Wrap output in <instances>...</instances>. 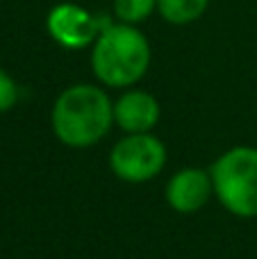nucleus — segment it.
Returning <instances> with one entry per match:
<instances>
[{
  "instance_id": "1",
  "label": "nucleus",
  "mask_w": 257,
  "mask_h": 259,
  "mask_svg": "<svg viewBox=\"0 0 257 259\" xmlns=\"http://www.w3.org/2000/svg\"><path fill=\"white\" fill-rule=\"evenodd\" d=\"M114 125V100L103 87L71 84L55 98L50 127L59 143L68 148H91L100 143Z\"/></svg>"
},
{
  "instance_id": "2",
  "label": "nucleus",
  "mask_w": 257,
  "mask_h": 259,
  "mask_svg": "<svg viewBox=\"0 0 257 259\" xmlns=\"http://www.w3.org/2000/svg\"><path fill=\"white\" fill-rule=\"evenodd\" d=\"M150 44L137 25L107 23L91 46V71L109 89H130L150 68Z\"/></svg>"
},
{
  "instance_id": "3",
  "label": "nucleus",
  "mask_w": 257,
  "mask_h": 259,
  "mask_svg": "<svg viewBox=\"0 0 257 259\" xmlns=\"http://www.w3.org/2000/svg\"><path fill=\"white\" fill-rule=\"evenodd\" d=\"M214 196L221 207L239 219L257 216V148L235 146L209 168Z\"/></svg>"
},
{
  "instance_id": "4",
  "label": "nucleus",
  "mask_w": 257,
  "mask_h": 259,
  "mask_svg": "<svg viewBox=\"0 0 257 259\" xmlns=\"http://www.w3.org/2000/svg\"><path fill=\"white\" fill-rule=\"evenodd\" d=\"M168 159L166 146L153 132L125 134L109 152V168L121 182L141 184L155 180Z\"/></svg>"
},
{
  "instance_id": "5",
  "label": "nucleus",
  "mask_w": 257,
  "mask_h": 259,
  "mask_svg": "<svg viewBox=\"0 0 257 259\" xmlns=\"http://www.w3.org/2000/svg\"><path fill=\"white\" fill-rule=\"evenodd\" d=\"M109 21L91 14L82 5L75 3H59L46 16V30L50 39L68 50H82L94 46L100 30Z\"/></svg>"
},
{
  "instance_id": "6",
  "label": "nucleus",
  "mask_w": 257,
  "mask_h": 259,
  "mask_svg": "<svg viewBox=\"0 0 257 259\" xmlns=\"http://www.w3.org/2000/svg\"><path fill=\"white\" fill-rule=\"evenodd\" d=\"M212 193L214 184L209 170L196 168V166H187V168L173 173L166 182V189H164V198H166L168 207L178 214L200 211L212 198Z\"/></svg>"
},
{
  "instance_id": "7",
  "label": "nucleus",
  "mask_w": 257,
  "mask_h": 259,
  "mask_svg": "<svg viewBox=\"0 0 257 259\" xmlns=\"http://www.w3.org/2000/svg\"><path fill=\"white\" fill-rule=\"evenodd\" d=\"M159 100L148 91L127 89L114 100V125H118L125 134L153 132L159 123Z\"/></svg>"
},
{
  "instance_id": "8",
  "label": "nucleus",
  "mask_w": 257,
  "mask_h": 259,
  "mask_svg": "<svg viewBox=\"0 0 257 259\" xmlns=\"http://www.w3.org/2000/svg\"><path fill=\"white\" fill-rule=\"evenodd\" d=\"M209 0H157V12L171 25H189L203 18Z\"/></svg>"
},
{
  "instance_id": "9",
  "label": "nucleus",
  "mask_w": 257,
  "mask_h": 259,
  "mask_svg": "<svg viewBox=\"0 0 257 259\" xmlns=\"http://www.w3.org/2000/svg\"><path fill=\"white\" fill-rule=\"evenodd\" d=\"M112 9L118 23L139 25L157 9V0H114Z\"/></svg>"
},
{
  "instance_id": "10",
  "label": "nucleus",
  "mask_w": 257,
  "mask_h": 259,
  "mask_svg": "<svg viewBox=\"0 0 257 259\" xmlns=\"http://www.w3.org/2000/svg\"><path fill=\"white\" fill-rule=\"evenodd\" d=\"M18 96H21V91H18L16 80L0 66V114H5V112L16 107Z\"/></svg>"
}]
</instances>
